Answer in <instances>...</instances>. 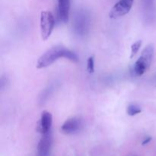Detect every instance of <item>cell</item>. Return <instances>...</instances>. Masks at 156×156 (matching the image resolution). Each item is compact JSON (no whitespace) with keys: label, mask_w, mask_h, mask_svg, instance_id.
<instances>
[{"label":"cell","mask_w":156,"mask_h":156,"mask_svg":"<svg viewBox=\"0 0 156 156\" xmlns=\"http://www.w3.org/2000/svg\"><path fill=\"white\" fill-rule=\"evenodd\" d=\"M59 58H65L73 62L79 61V57L74 52L62 46H56L47 50L38 59L36 67L37 69H44L50 66Z\"/></svg>","instance_id":"6da1fadb"},{"label":"cell","mask_w":156,"mask_h":156,"mask_svg":"<svg viewBox=\"0 0 156 156\" xmlns=\"http://www.w3.org/2000/svg\"><path fill=\"white\" fill-rule=\"evenodd\" d=\"M52 146L51 131L42 134L37 146L38 156H50Z\"/></svg>","instance_id":"5b68a950"},{"label":"cell","mask_w":156,"mask_h":156,"mask_svg":"<svg viewBox=\"0 0 156 156\" xmlns=\"http://www.w3.org/2000/svg\"><path fill=\"white\" fill-rule=\"evenodd\" d=\"M141 111V108L139 105H135V104H131L126 108V112H127L128 115L129 116H136L140 114Z\"/></svg>","instance_id":"30bf717a"},{"label":"cell","mask_w":156,"mask_h":156,"mask_svg":"<svg viewBox=\"0 0 156 156\" xmlns=\"http://www.w3.org/2000/svg\"><path fill=\"white\" fill-rule=\"evenodd\" d=\"M142 46V41H136L134 44L131 45V53H130V58H133L138 53L139 50H140V47Z\"/></svg>","instance_id":"8fae6325"},{"label":"cell","mask_w":156,"mask_h":156,"mask_svg":"<svg viewBox=\"0 0 156 156\" xmlns=\"http://www.w3.org/2000/svg\"><path fill=\"white\" fill-rule=\"evenodd\" d=\"M53 123V116L51 113L48 111H44L41 114V119L38 123L37 130L41 134L47 133L51 131V126Z\"/></svg>","instance_id":"52a82bcc"},{"label":"cell","mask_w":156,"mask_h":156,"mask_svg":"<svg viewBox=\"0 0 156 156\" xmlns=\"http://www.w3.org/2000/svg\"><path fill=\"white\" fill-rule=\"evenodd\" d=\"M87 71L89 73L94 72V57L93 56H90L87 60Z\"/></svg>","instance_id":"7c38bea8"},{"label":"cell","mask_w":156,"mask_h":156,"mask_svg":"<svg viewBox=\"0 0 156 156\" xmlns=\"http://www.w3.org/2000/svg\"><path fill=\"white\" fill-rule=\"evenodd\" d=\"M154 54L153 45L149 44L142 52L141 56L136 61L133 66V73L135 76H141L147 71L152 62Z\"/></svg>","instance_id":"7a4b0ae2"},{"label":"cell","mask_w":156,"mask_h":156,"mask_svg":"<svg viewBox=\"0 0 156 156\" xmlns=\"http://www.w3.org/2000/svg\"><path fill=\"white\" fill-rule=\"evenodd\" d=\"M82 127V120L79 117H72L64 122L61 131L65 134H73L79 131Z\"/></svg>","instance_id":"8992f818"},{"label":"cell","mask_w":156,"mask_h":156,"mask_svg":"<svg viewBox=\"0 0 156 156\" xmlns=\"http://www.w3.org/2000/svg\"><path fill=\"white\" fill-rule=\"evenodd\" d=\"M55 26V18L52 12L43 11L41 13L40 27L43 41H47L51 35Z\"/></svg>","instance_id":"3957f363"},{"label":"cell","mask_w":156,"mask_h":156,"mask_svg":"<svg viewBox=\"0 0 156 156\" xmlns=\"http://www.w3.org/2000/svg\"><path fill=\"white\" fill-rule=\"evenodd\" d=\"M58 14L61 21L66 23L69 21L70 10V0H57Z\"/></svg>","instance_id":"ba28073f"},{"label":"cell","mask_w":156,"mask_h":156,"mask_svg":"<svg viewBox=\"0 0 156 156\" xmlns=\"http://www.w3.org/2000/svg\"><path fill=\"white\" fill-rule=\"evenodd\" d=\"M133 0H120L112 7L110 11L109 17L111 18H117L126 15L133 7Z\"/></svg>","instance_id":"277c9868"},{"label":"cell","mask_w":156,"mask_h":156,"mask_svg":"<svg viewBox=\"0 0 156 156\" xmlns=\"http://www.w3.org/2000/svg\"><path fill=\"white\" fill-rule=\"evenodd\" d=\"M76 30L80 34H85V30L88 28V18L85 12H79L76 18Z\"/></svg>","instance_id":"9c48e42d"},{"label":"cell","mask_w":156,"mask_h":156,"mask_svg":"<svg viewBox=\"0 0 156 156\" xmlns=\"http://www.w3.org/2000/svg\"><path fill=\"white\" fill-rule=\"evenodd\" d=\"M151 140H152V138H151V137H148V138L145 139V140H143V142L142 143V145H143V146H144V145L148 144V143H149Z\"/></svg>","instance_id":"4fadbf2b"}]
</instances>
